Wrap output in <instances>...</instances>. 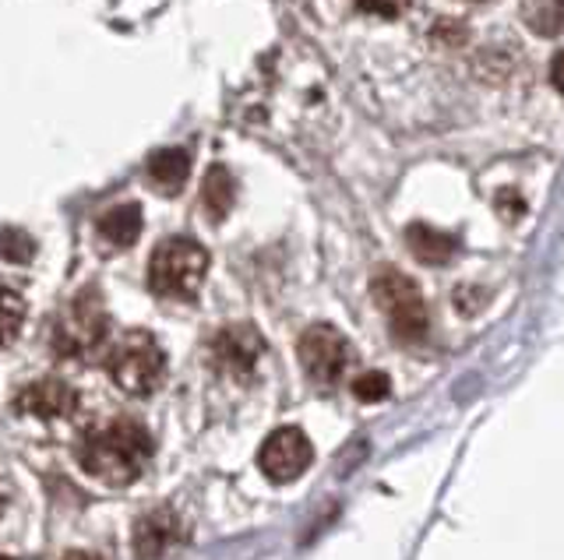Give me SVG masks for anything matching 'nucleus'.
<instances>
[{
    "label": "nucleus",
    "mask_w": 564,
    "mask_h": 560,
    "mask_svg": "<svg viewBox=\"0 0 564 560\" xmlns=\"http://www.w3.org/2000/svg\"><path fill=\"white\" fill-rule=\"evenodd\" d=\"M152 433L138 419H110L78 441V465L102 486H131L152 462Z\"/></svg>",
    "instance_id": "obj_1"
},
{
    "label": "nucleus",
    "mask_w": 564,
    "mask_h": 560,
    "mask_svg": "<svg viewBox=\"0 0 564 560\" xmlns=\"http://www.w3.org/2000/svg\"><path fill=\"white\" fill-rule=\"evenodd\" d=\"M106 374L120 392L145 398L166 377V353L149 331H123L106 349Z\"/></svg>",
    "instance_id": "obj_2"
},
{
    "label": "nucleus",
    "mask_w": 564,
    "mask_h": 560,
    "mask_svg": "<svg viewBox=\"0 0 564 560\" xmlns=\"http://www.w3.org/2000/svg\"><path fill=\"white\" fill-rule=\"evenodd\" d=\"M208 272V254L191 237H170L152 251L149 289L163 300H191L202 289Z\"/></svg>",
    "instance_id": "obj_3"
},
{
    "label": "nucleus",
    "mask_w": 564,
    "mask_h": 560,
    "mask_svg": "<svg viewBox=\"0 0 564 560\" xmlns=\"http://www.w3.org/2000/svg\"><path fill=\"white\" fill-rule=\"evenodd\" d=\"M106 336H110V314L96 289L78 293L70 307L57 318L50 331V345L53 353L64 360H85L93 356L96 349H102Z\"/></svg>",
    "instance_id": "obj_4"
},
{
    "label": "nucleus",
    "mask_w": 564,
    "mask_h": 560,
    "mask_svg": "<svg viewBox=\"0 0 564 560\" xmlns=\"http://www.w3.org/2000/svg\"><path fill=\"white\" fill-rule=\"evenodd\" d=\"M375 300L378 307L384 310L388 318V328H392V336L399 342H423L431 331V314H427V304H423V296L416 289L413 278H405L392 268H381L375 275Z\"/></svg>",
    "instance_id": "obj_5"
},
{
    "label": "nucleus",
    "mask_w": 564,
    "mask_h": 560,
    "mask_svg": "<svg viewBox=\"0 0 564 560\" xmlns=\"http://www.w3.org/2000/svg\"><path fill=\"white\" fill-rule=\"evenodd\" d=\"M296 356L307 381H314L317 388H335V384L343 381V374L349 371L352 349L332 325H314L300 336Z\"/></svg>",
    "instance_id": "obj_6"
},
{
    "label": "nucleus",
    "mask_w": 564,
    "mask_h": 560,
    "mask_svg": "<svg viewBox=\"0 0 564 560\" xmlns=\"http://www.w3.org/2000/svg\"><path fill=\"white\" fill-rule=\"evenodd\" d=\"M314 462V444L300 427H279L275 433L264 437L258 451V465L272 483H290L304 476L307 465Z\"/></svg>",
    "instance_id": "obj_7"
},
{
    "label": "nucleus",
    "mask_w": 564,
    "mask_h": 560,
    "mask_svg": "<svg viewBox=\"0 0 564 560\" xmlns=\"http://www.w3.org/2000/svg\"><path fill=\"white\" fill-rule=\"evenodd\" d=\"M191 529L187 521L173 512V507H155V512L141 515L134 521V536H131V550L134 560H166L181 547H187Z\"/></svg>",
    "instance_id": "obj_8"
},
{
    "label": "nucleus",
    "mask_w": 564,
    "mask_h": 560,
    "mask_svg": "<svg viewBox=\"0 0 564 560\" xmlns=\"http://www.w3.org/2000/svg\"><path fill=\"white\" fill-rule=\"evenodd\" d=\"M261 353H264V339L251 325H229L212 339V363H216L223 374L247 377L258 366Z\"/></svg>",
    "instance_id": "obj_9"
},
{
    "label": "nucleus",
    "mask_w": 564,
    "mask_h": 560,
    "mask_svg": "<svg viewBox=\"0 0 564 560\" xmlns=\"http://www.w3.org/2000/svg\"><path fill=\"white\" fill-rule=\"evenodd\" d=\"M14 409L35 419H67L78 409V392L61 377H40L14 395Z\"/></svg>",
    "instance_id": "obj_10"
},
{
    "label": "nucleus",
    "mask_w": 564,
    "mask_h": 560,
    "mask_svg": "<svg viewBox=\"0 0 564 560\" xmlns=\"http://www.w3.org/2000/svg\"><path fill=\"white\" fill-rule=\"evenodd\" d=\"M145 173H149V180L163 190V195H176V190L184 187L187 173H191V160H187L184 149H163V152H155L149 160Z\"/></svg>",
    "instance_id": "obj_11"
},
{
    "label": "nucleus",
    "mask_w": 564,
    "mask_h": 560,
    "mask_svg": "<svg viewBox=\"0 0 564 560\" xmlns=\"http://www.w3.org/2000/svg\"><path fill=\"white\" fill-rule=\"evenodd\" d=\"M96 233H99L102 243H110V248H131V243L138 240V233H141V208L138 205L110 208V212L99 219Z\"/></svg>",
    "instance_id": "obj_12"
},
{
    "label": "nucleus",
    "mask_w": 564,
    "mask_h": 560,
    "mask_svg": "<svg viewBox=\"0 0 564 560\" xmlns=\"http://www.w3.org/2000/svg\"><path fill=\"white\" fill-rule=\"evenodd\" d=\"M405 240H410V251L420 261H427V265H441V261H448L455 254V240L448 233L431 230V226H410Z\"/></svg>",
    "instance_id": "obj_13"
},
{
    "label": "nucleus",
    "mask_w": 564,
    "mask_h": 560,
    "mask_svg": "<svg viewBox=\"0 0 564 560\" xmlns=\"http://www.w3.org/2000/svg\"><path fill=\"white\" fill-rule=\"evenodd\" d=\"M202 201L208 208L212 219H223L229 212V205H234V180H229V173L223 166H212L208 177H205V190H202Z\"/></svg>",
    "instance_id": "obj_14"
},
{
    "label": "nucleus",
    "mask_w": 564,
    "mask_h": 560,
    "mask_svg": "<svg viewBox=\"0 0 564 560\" xmlns=\"http://www.w3.org/2000/svg\"><path fill=\"white\" fill-rule=\"evenodd\" d=\"M25 325V300L14 289L0 286V345H11Z\"/></svg>",
    "instance_id": "obj_15"
},
{
    "label": "nucleus",
    "mask_w": 564,
    "mask_h": 560,
    "mask_svg": "<svg viewBox=\"0 0 564 560\" xmlns=\"http://www.w3.org/2000/svg\"><path fill=\"white\" fill-rule=\"evenodd\" d=\"M352 395H357L360 402H381V398L392 395V381H388V374H381V371L360 374L357 381H352Z\"/></svg>",
    "instance_id": "obj_16"
},
{
    "label": "nucleus",
    "mask_w": 564,
    "mask_h": 560,
    "mask_svg": "<svg viewBox=\"0 0 564 560\" xmlns=\"http://www.w3.org/2000/svg\"><path fill=\"white\" fill-rule=\"evenodd\" d=\"M367 14H378V19H399V14L410 8V0H357Z\"/></svg>",
    "instance_id": "obj_17"
},
{
    "label": "nucleus",
    "mask_w": 564,
    "mask_h": 560,
    "mask_svg": "<svg viewBox=\"0 0 564 560\" xmlns=\"http://www.w3.org/2000/svg\"><path fill=\"white\" fill-rule=\"evenodd\" d=\"M61 560H102L99 553H88V550H67Z\"/></svg>",
    "instance_id": "obj_18"
},
{
    "label": "nucleus",
    "mask_w": 564,
    "mask_h": 560,
    "mask_svg": "<svg viewBox=\"0 0 564 560\" xmlns=\"http://www.w3.org/2000/svg\"><path fill=\"white\" fill-rule=\"evenodd\" d=\"M4 507H8V486L0 483V512H4Z\"/></svg>",
    "instance_id": "obj_19"
},
{
    "label": "nucleus",
    "mask_w": 564,
    "mask_h": 560,
    "mask_svg": "<svg viewBox=\"0 0 564 560\" xmlns=\"http://www.w3.org/2000/svg\"><path fill=\"white\" fill-rule=\"evenodd\" d=\"M0 560H11V557H0Z\"/></svg>",
    "instance_id": "obj_20"
}]
</instances>
